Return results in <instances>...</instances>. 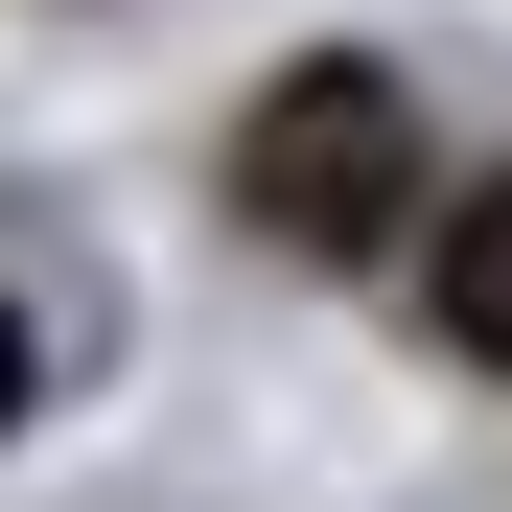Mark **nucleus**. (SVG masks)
Segmentation results:
<instances>
[{"label":"nucleus","mask_w":512,"mask_h":512,"mask_svg":"<svg viewBox=\"0 0 512 512\" xmlns=\"http://www.w3.org/2000/svg\"><path fill=\"white\" fill-rule=\"evenodd\" d=\"M443 350L512 373V187H466V233H443Z\"/></svg>","instance_id":"f03ea898"},{"label":"nucleus","mask_w":512,"mask_h":512,"mask_svg":"<svg viewBox=\"0 0 512 512\" xmlns=\"http://www.w3.org/2000/svg\"><path fill=\"white\" fill-rule=\"evenodd\" d=\"M0 419H24V303H0Z\"/></svg>","instance_id":"7ed1b4c3"},{"label":"nucleus","mask_w":512,"mask_h":512,"mask_svg":"<svg viewBox=\"0 0 512 512\" xmlns=\"http://www.w3.org/2000/svg\"><path fill=\"white\" fill-rule=\"evenodd\" d=\"M233 187H256V233L280 256H396V210H419V94L396 70H280L256 94V140H233Z\"/></svg>","instance_id":"f257e3e1"}]
</instances>
